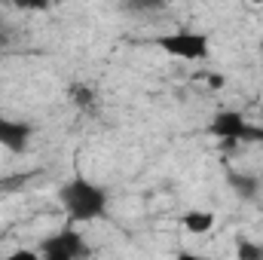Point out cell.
I'll return each instance as SVG.
<instances>
[{
  "label": "cell",
  "instance_id": "7a4b0ae2",
  "mask_svg": "<svg viewBox=\"0 0 263 260\" xmlns=\"http://www.w3.org/2000/svg\"><path fill=\"white\" fill-rule=\"evenodd\" d=\"M208 132H211L217 141H223V144H242V141L251 144V141H263V126L248 123L245 114L230 110V107H223V110H217V114L211 117Z\"/></svg>",
  "mask_w": 263,
  "mask_h": 260
},
{
  "label": "cell",
  "instance_id": "9c48e42d",
  "mask_svg": "<svg viewBox=\"0 0 263 260\" xmlns=\"http://www.w3.org/2000/svg\"><path fill=\"white\" fill-rule=\"evenodd\" d=\"M132 12H156V9H165L168 0H126Z\"/></svg>",
  "mask_w": 263,
  "mask_h": 260
},
{
  "label": "cell",
  "instance_id": "7c38bea8",
  "mask_svg": "<svg viewBox=\"0 0 263 260\" xmlns=\"http://www.w3.org/2000/svg\"><path fill=\"white\" fill-rule=\"evenodd\" d=\"M9 43H12V34H9V31H6V28L0 25V49H6Z\"/></svg>",
  "mask_w": 263,
  "mask_h": 260
},
{
  "label": "cell",
  "instance_id": "8992f818",
  "mask_svg": "<svg viewBox=\"0 0 263 260\" xmlns=\"http://www.w3.org/2000/svg\"><path fill=\"white\" fill-rule=\"evenodd\" d=\"M214 224H217L214 211H202V208H193V211H187V214L181 217V227H184L190 236H205V233H211Z\"/></svg>",
  "mask_w": 263,
  "mask_h": 260
},
{
  "label": "cell",
  "instance_id": "30bf717a",
  "mask_svg": "<svg viewBox=\"0 0 263 260\" xmlns=\"http://www.w3.org/2000/svg\"><path fill=\"white\" fill-rule=\"evenodd\" d=\"M3 3H9L15 9H25V12H43V9H49L52 0H3Z\"/></svg>",
  "mask_w": 263,
  "mask_h": 260
},
{
  "label": "cell",
  "instance_id": "8fae6325",
  "mask_svg": "<svg viewBox=\"0 0 263 260\" xmlns=\"http://www.w3.org/2000/svg\"><path fill=\"white\" fill-rule=\"evenodd\" d=\"M239 257L242 260H257V257H263V248L260 245H251V242H239Z\"/></svg>",
  "mask_w": 263,
  "mask_h": 260
},
{
  "label": "cell",
  "instance_id": "ba28073f",
  "mask_svg": "<svg viewBox=\"0 0 263 260\" xmlns=\"http://www.w3.org/2000/svg\"><path fill=\"white\" fill-rule=\"evenodd\" d=\"M67 92H70V101H73V104H77L80 110H92V107H95V89H92V86L73 83V86H70Z\"/></svg>",
  "mask_w": 263,
  "mask_h": 260
},
{
  "label": "cell",
  "instance_id": "4fadbf2b",
  "mask_svg": "<svg viewBox=\"0 0 263 260\" xmlns=\"http://www.w3.org/2000/svg\"><path fill=\"white\" fill-rule=\"evenodd\" d=\"M251 3H263V0H251Z\"/></svg>",
  "mask_w": 263,
  "mask_h": 260
},
{
  "label": "cell",
  "instance_id": "277c9868",
  "mask_svg": "<svg viewBox=\"0 0 263 260\" xmlns=\"http://www.w3.org/2000/svg\"><path fill=\"white\" fill-rule=\"evenodd\" d=\"M40 254L46 260H80L89 254V245H86V239L73 230V224L65 227V230H59V233H52V236H46L43 242H40Z\"/></svg>",
  "mask_w": 263,
  "mask_h": 260
},
{
  "label": "cell",
  "instance_id": "3957f363",
  "mask_svg": "<svg viewBox=\"0 0 263 260\" xmlns=\"http://www.w3.org/2000/svg\"><path fill=\"white\" fill-rule=\"evenodd\" d=\"M156 46L172 55V59H181V62H208L211 55V43L205 34L199 31H172V34H159L156 37Z\"/></svg>",
  "mask_w": 263,
  "mask_h": 260
},
{
  "label": "cell",
  "instance_id": "52a82bcc",
  "mask_svg": "<svg viewBox=\"0 0 263 260\" xmlns=\"http://www.w3.org/2000/svg\"><path fill=\"white\" fill-rule=\"evenodd\" d=\"M227 181H230V187H233L236 193L242 196V199H251V196L257 193V178H251V175H239V172H230V175H227Z\"/></svg>",
  "mask_w": 263,
  "mask_h": 260
},
{
  "label": "cell",
  "instance_id": "5b68a950",
  "mask_svg": "<svg viewBox=\"0 0 263 260\" xmlns=\"http://www.w3.org/2000/svg\"><path fill=\"white\" fill-rule=\"evenodd\" d=\"M31 138H34V126L31 123L0 114V147L3 150H9V153H28Z\"/></svg>",
  "mask_w": 263,
  "mask_h": 260
},
{
  "label": "cell",
  "instance_id": "6da1fadb",
  "mask_svg": "<svg viewBox=\"0 0 263 260\" xmlns=\"http://www.w3.org/2000/svg\"><path fill=\"white\" fill-rule=\"evenodd\" d=\"M59 202H62L70 224H92V220H101L107 214L110 196L95 181L77 175V178H70L59 187Z\"/></svg>",
  "mask_w": 263,
  "mask_h": 260
}]
</instances>
